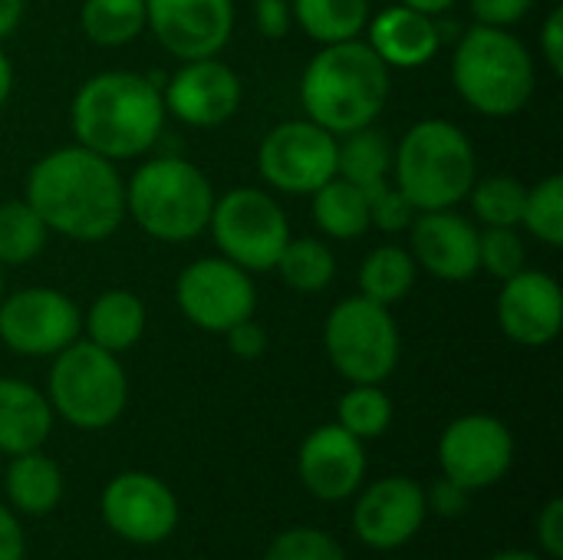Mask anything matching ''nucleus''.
Masks as SVG:
<instances>
[{
  "label": "nucleus",
  "mask_w": 563,
  "mask_h": 560,
  "mask_svg": "<svg viewBox=\"0 0 563 560\" xmlns=\"http://www.w3.org/2000/svg\"><path fill=\"white\" fill-rule=\"evenodd\" d=\"M23 201L43 224L69 241H106L125 221V182L115 162L86 145H63L33 162Z\"/></svg>",
  "instance_id": "1"
},
{
  "label": "nucleus",
  "mask_w": 563,
  "mask_h": 560,
  "mask_svg": "<svg viewBox=\"0 0 563 560\" xmlns=\"http://www.w3.org/2000/svg\"><path fill=\"white\" fill-rule=\"evenodd\" d=\"M399 3H406V7H416V10H422V13H432V17H442V13H449L459 0H399Z\"/></svg>",
  "instance_id": "46"
},
{
  "label": "nucleus",
  "mask_w": 563,
  "mask_h": 560,
  "mask_svg": "<svg viewBox=\"0 0 563 560\" xmlns=\"http://www.w3.org/2000/svg\"><path fill=\"white\" fill-rule=\"evenodd\" d=\"M79 26L96 46H125L145 30V0H82Z\"/></svg>",
  "instance_id": "30"
},
{
  "label": "nucleus",
  "mask_w": 563,
  "mask_h": 560,
  "mask_svg": "<svg viewBox=\"0 0 563 560\" xmlns=\"http://www.w3.org/2000/svg\"><path fill=\"white\" fill-rule=\"evenodd\" d=\"M393 172V142L383 129L363 125L336 139V175L366 188L373 182L389 178Z\"/></svg>",
  "instance_id": "28"
},
{
  "label": "nucleus",
  "mask_w": 563,
  "mask_h": 560,
  "mask_svg": "<svg viewBox=\"0 0 563 560\" xmlns=\"http://www.w3.org/2000/svg\"><path fill=\"white\" fill-rule=\"evenodd\" d=\"M46 238L49 228L23 198L0 205V267H16L33 261L46 248Z\"/></svg>",
  "instance_id": "32"
},
{
  "label": "nucleus",
  "mask_w": 563,
  "mask_h": 560,
  "mask_svg": "<svg viewBox=\"0 0 563 560\" xmlns=\"http://www.w3.org/2000/svg\"><path fill=\"white\" fill-rule=\"evenodd\" d=\"M23 7H26V0H0V40H7L20 26Z\"/></svg>",
  "instance_id": "45"
},
{
  "label": "nucleus",
  "mask_w": 563,
  "mask_h": 560,
  "mask_svg": "<svg viewBox=\"0 0 563 560\" xmlns=\"http://www.w3.org/2000/svg\"><path fill=\"white\" fill-rule=\"evenodd\" d=\"M468 498H472V492H465L462 485L449 482L445 475L432 485V492H426V502H429V508L439 518H459L468 508Z\"/></svg>",
  "instance_id": "42"
},
{
  "label": "nucleus",
  "mask_w": 563,
  "mask_h": 560,
  "mask_svg": "<svg viewBox=\"0 0 563 560\" xmlns=\"http://www.w3.org/2000/svg\"><path fill=\"white\" fill-rule=\"evenodd\" d=\"M102 521L112 535L129 545H162L178 528V498L175 492L148 472L115 475L99 498Z\"/></svg>",
  "instance_id": "14"
},
{
  "label": "nucleus",
  "mask_w": 563,
  "mask_h": 560,
  "mask_svg": "<svg viewBox=\"0 0 563 560\" xmlns=\"http://www.w3.org/2000/svg\"><path fill=\"white\" fill-rule=\"evenodd\" d=\"M53 432V406L46 393L23 380H0V452L23 455L43 449Z\"/></svg>",
  "instance_id": "22"
},
{
  "label": "nucleus",
  "mask_w": 563,
  "mask_h": 560,
  "mask_svg": "<svg viewBox=\"0 0 563 560\" xmlns=\"http://www.w3.org/2000/svg\"><path fill=\"white\" fill-rule=\"evenodd\" d=\"M0 297H3V267H0Z\"/></svg>",
  "instance_id": "49"
},
{
  "label": "nucleus",
  "mask_w": 563,
  "mask_h": 560,
  "mask_svg": "<svg viewBox=\"0 0 563 560\" xmlns=\"http://www.w3.org/2000/svg\"><path fill=\"white\" fill-rule=\"evenodd\" d=\"M313 221L333 241H353L369 231V208L360 185L346 178H330L313 195Z\"/></svg>",
  "instance_id": "25"
},
{
  "label": "nucleus",
  "mask_w": 563,
  "mask_h": 560,
  "mask_svg": "<svg viewBox=\"0 0 563 560\" xmlns=\"http://www.w3.org/2000/svg\"><path fill=\"white\" fill-rule=\"evenodd\" d=\"M274 271L297 294H320L336 277V257L320 238H294L284 244Z\"/></svg>",
  "instance_id": "29"
},
{
  "label": "nucleus",
  "mask_w": 563,
  "mask_h": 560,
  "mask_svg": "<svg viewBox=\"0 0 563 560\" xmlns=\"http://www.w3.org/2000/svg\"><path fill=\"white\" fill-rule=\"evenodd\" d=\"M79 333V307L56 287H23L0 297V343L16 356H56Z\"/></svg>",
  "instance_id": "12"
},
{
  "label": "nucleus",
  "mask_w": 563,
  "mask_h": 560,
  "mask_svg": "<svg viewBox=\"0 0 563 560\" xmlns=\"http://www.w3.org/2000/svg\"><path fill=\"white\" fill-rule=\"evenodd\" d=\"M366 43L389 69H419L442 50L439 20L406 3L383 7L366 20Z\"/></svg>",
  "instance_id": "21"
},
{
  "label": "nucleus",
  "mask_w": 563,
  "mask_h": 560,
  "mask_svg": "<svg viewBox=\"0 0 563 560\" xmlns=\"http://www.w3.org/2000/svg\"><path fill=\"white\" fill-rule=\"evenodd\" d=\"M165 112L191 129H214L228 122L244 99L241 76L218 56L181 63L162 86Z\"/></svg>",
  "instance_id": "17"
},
{
  "label": "nucleus",
  "mask_w": 563,
  "mask_h": 560,
  "mask_svg": "<svg viewBox=\"0 0 563 560\" xmlns=\"http://www.w3.org/2000/svg\"><path fill=\"white\" fill-rule=\"evenodd\" d=\"M145 26L181 63L218 56L234 33V0H145Z\"/></svg>",
  "instance_id": "15"
},
{
  "label": "nucleus",
  "mask_w": 563,
  "mask_h": 560,
  "mask_svg": "<svg viewBox=\"0 0 563 560\" xmlns=\"http://www.w3.org/2000/svg\"><path fill=\"white\" fill-rule=\"evenodd\" d=\"M208 231L221 257L247 274L274 271L284 244L290 241V221L264 188H231L214 198Z\"/></svg>",
  "instance_id": "9"
},
{
  "label": "nucleus",
  "mask_w": 563,
  "mask_h": 560,
  "mask_svg": "<svg viewBox=\"0 0 563 560\" xmlns=\"http://www.w3.org/2000/svg\"><path fill=\"white\" fill-rule=\"evenodd\" d=\"M389 99V66L366 40L327 43L300 76V106L333 135L373 125Z\"/></svg>",
  "instance_id": "3"
},
{
  "label": "nucleus",
  "mask_w": 563,
  "mask_h": 560,
  "mask_svg": "<svg viewBox=\"0 0 563 560\" xmlns=\"http://www.w3.org/2000/svg\"><path fill=\"white\" fill-rule=\"evenodd\" d=\"M257 172L284 195H313L336 178V135L310 119H287L261 139Z\"/></svg>",
  "instance_id": "10"
},
{
  "label": "nucleus",
  "mask_w": 563,
  "mask_h": 560,
  "mask_svg": "<svg viewBox=\"0 0 563 560\" xmlns=\"http://www.w3.org/2000/svg\"><path fill=\"white\" fill-rule=\"evenodd\" d=\"M521 228L548 248L563 244V175H548L528 188Z\"/></svg>",
  "instance_id": "34"
},
{
  "label": "nucleus",
  "mask_w": 563,
  "mask_h": 560,
  "mask_svg": "<svg viewBox=\"0 0 563 560\" xmlns=\"http://www.w3.org/2000/svg\"><path fill=\"white\" fill-rule=\"evenodd\" d=\"M82 330H86V340L109 350V353H125L132 350L142 333H145V304L139 294L125 290V287H115V290H102L89 314L82 317Z\"/></svg>",
  "instance_id": "23"
},
{
  "label": "nucleus",
  "mask_w": 563,
  "mask_h": 560,
  "mask_svg": "<svg viewBox=\"0 0 563 560\" xmlns=\"http://www.w3.org/2000/svg\"><path fill=\"white\" fill-rule=\"evenodd\" d=\"M175 300L185 320L205 333H224L254 317L257 287L251 274L228 257H198L175 281Z\"/></svg>",
  "instance_id": "11"
},
{
  "label": "nucleus",
  "mask_w": 563,
  "mask_h": 560,
  "mask_svg": "<svg viewBox=\"0 0 563 560\" xmlns=\"http://www.w3.org/2000/svg\"><path fill=\"white\" fill-rule=\"evenodd\" d=\"M541 53L554 76L563 73V7H554L541 26Z\"/></svg>",
  "instance_id": "43"
},
{
  "label": "nucleus",
  "mask_w": 563,
  "mask_h": 560,
  "mask_svg": "<svg viewBox=\"0 0 563 560\" xmlns=\"http://www.w3.org/2000/svg\"><path fill=\"white\" fill-rule=\"evenodd\" d=\"M534 0H472V13L485 26H501L511 30L531 13Z\"/></svg>",
  "instance_id": "38"
},
{
  "label": "nucleus",
  "mask_w": 563,
  "mask_h": 560,
  "mask_svg": "<svg viewBox=\"0 0 563 560\" xmlns=\"http://www.w3.org/2000/svg\"><path fill=\"white\" fill-rule=\"evenodd\" d=\"M488 560H548L541 558V554H534V551H501V554H495V558Z\"/></svg>",
  "instance_id": "48"
},
{
  "label": "nucleus",
  "mask_w": 563,
  "mask_h": 560,
  "mask_svg": "<svg viewBox=\"0 0 563 560\" xmlns=\"http://www.w3.org/2000/svg\"><path fill=\"white\" fill-rule=\"evenodd\" d=\"M297 475L313 498L346 502L366 479V449L343 426H320L300 442Z\"/></svg>",
  "instance_id": "19"
},
{
  "label": "nucleus",
  "mask_w": 563,
  "mask_h": 560,
  "mask_svg": "<svg viewBox=\"0 0 563 560\" xmlns=\"http://www.w3.org/2000/svg\"><path fill=\"white\" fill-rule=\"evenodd\" d=\"M366 195V208H369V228H379L386 234H399L412 224V218L419 215L406 198L402 191L393 185V178H383V182H373L363 188Z\"/></svg>",
  "instance_id": "37"
},
{
  "label": "nucleus",
  "mask_w": 563,
  "mask_h": 560,
  "mask_svg": "<svg viewBox=\"0 0 563 560\" xmlns=\"http://www.w3.org/2000/svg\"><path fill=\"white\" fill-rule=\"evenodd\" d=\"M264 560H346V551L320 528H287L267 545Z\"/></svg>",
  "instance_id": "36"
},
{
  "label": "nucleus",
  "mask_w": 563,
  "mask_h": 560,
  "mask_svg": "<svg viewBox=\"0 0 563 560\" xmlns=\"http://www.w3.org/2000/svg\"><path fill=\"white\" fill-rule=\"evenodd\" d=\"M468 198L475 218L485 228H521L528 185H521L511 175H488V178H475Z\"/></svg>",
  "instance_id": "33"
},
{
  "label": "nucleus",
  "mask_w": 563,
  "mask_h": 560,
  "mask_svg": "<svg viewBox=\"0 0 563 560\" xmlns=\"http://www.w3.org/2000/svg\"><path fill=\"white\" fill-rule=\"evenodd\" d=\"M389 178L416 211L459 208L478 178V155L455 122L422 119L393 145Z\"/></svg>",
  "instance_id": "4"
},
{
  "label": "nucleus",
  "mask_w": 563,
  "mask_h": 560,
  "mask_svg": "<svg viewBox=\"0 0 563 560\" xmlns=\"http://www.w3.org/2000/svg\"><path fill=\"white\" fill-rule=\"evenodd\" d=\"M336 426H343L360 442L379 439L393 426V399L383 383H353L336 403Z\"/></svg>",
  "instance_id": "31"
},
{
  "label": "nucleus",
  "mask_w": 563,
  "mask_h": 560,
  "mask_svg": "<svg viewBox=\"0 0 563 560\" xmlns=\"http://www.w3.org/2000/svg\"><path fill=\"white\" fill-rule=\"evenodd\" d=\"M478 238L482 231L475 221L455 208L419 211L409 224V254L426 274L462 284L478 274Z\"/></svg>",
  "instance_id": "18"
},
{
  "label": "nucleus",
  "mask_w": 563,
  "mask_h": 560,
  "mask_svg": "<svg viewBox=\"0 0 563 560\" xmlns=\"http://www.w3.org/2000/svg\"><path fill=\"white\" fill-rule=\"evenodd\" d=\"M498 327L518 347H548L563 327L561 284L544 271H518L501 281Z\"/></svg>",
  "instance_id": "20"
},
{
  "label": "nucleus",
  "mask_w": 563,
  "mask_h": 560,
  "mask_svg": "<svg viewBox=\"0 0 563 560\" xmlns=\"http://www.w3.org/2000/svg\"><path fill=\"white\" fill-rule=\"evenodd\" d=\"M214 188L208 175L178 155H158L135 168L125 185V218H132L148 238L185 244L208 231L214 208Z\"/></svg>",
  "instance_id": "6"
},
{
  "label": "nucleus",
  "mask_w": 563,
  "mask_h": 560,
  "mask_svg": "<svg viewBox=\"0 0 563 560\" xmlns=\"http://www.w3.org/2000/svg\"><path fill=\"white\" fill-rule=\"evenodd\" d=\"M254 23L261 36L284 40L294 26V7L290 0H254Z\"/></svg>",
  "instance_id": "41"
},
{
  "label": "nucleus",
  "mask_w": 563,
  "mask_h": 560,
  "mask_svg": "<svg viewBox=\"0 0 563 560\" xmlns=\"http://www.w3.org/2000/svg\"><path fill=\"white\" fill-rule=\"evenodd\" d=\"M416 274H419V267H416V261H412V254L406 248L379 244L360 264V294L366 300L393 307V304L406 300V294L416 284Z\"/></svg>",
  "instance_id": "27"
},
{
  "label": "nucleus",
  "mask_w": 563,
  "mask_h": 560,
  "mask_svg": "<svg viewBox=\"0 0 563 560\" xmlns=\"http://www.w3.org/2000/svg\"><path fill=\"white\" fill-rule=\"evenodd\" d=\"M534 531H538V545L544 551L548 560H563V502L561 498H551L538 521H534Z\"/></svg>",
  "instance_id": "40"
},
{
  "label": "nucleus",
  "mask_w": 563,
  "mask_h": 560,
  "mask_svg": "<svg viewBox=\"0 0 563 560\" xmlns=\"http://www.w3.org/2000/svg\"><path fill=\"white\" fill-rule=\"evenodd\" d=\"M290 7L294 23L320 46L360 40L369 20V0H290Z\"/></svg>",
  "instance_id": "26"
},
{
  "label": "nucleus",
  "mask_w": 563,
  "mask_h": 560,
  "mask_svg": "<svg viewBox=\"0 0 563 560\" xmlns=\"http://www.w3.org/2000/svg\"><path fill=\"white\" fill-rule=\"evenodd\" d=\"M26 558V538L20 521L10 515L7 505H0V560H23Z\"/></svg>",
  "instance_id": "44"
},
{
  "label": "nucleus",
  "mask_w": 563,
  "mask_h": 560,
  "mask_svg": "<svg viewBox=\"0 0 563 560\" xmlns=\"http://www.w3.org/2000/svg\"><path fill=\"white\" fill-rule=\"evenodd\" d=\"M46 399L53 406V416H59L73 429L99 432L125 413L129 376L115 353L89 340H73L53 356Z\"/></svg>",
  "instance_id": "7"
},
{
  "label": "nucleus",
  "mask_w": 563,
  "mask_h": 560,
  "mask_svg": "<svg viewBox=\"0 0 563 560\" xmlns=\"http://www.w3.org/2000/svg\"><path fill=\"white\" fill-rule=\"evenodd\" d=\"M515 462L511 429L488 413H468L445 426L439 439L442 475L465 492H482L498 485Z\"/></svg>",
  "instance_id": "13"
},
{
  "label": "nucleus",
  "mask_w": 563,
  "mask_h": 560,
  "mask_svg": "<svg viewBox=\"0 0 563 560\" xmlns=\"http://www.w3.org/2000/svg\"><path fill=\"white\" fill-rule=\"evenodd\" d=\"M10 459L13 462L7 465V475H3V488H7L10 505L30 518L49 515L63 502L59 465L49 455H43L40 449L23 452V455H10Z\"/></svg>",
  "instance_id": "24"
},
{
  "label": "nucleus",
  "mask_w": 563,
  "mask_h": 560,
  "mask_svg": "<svg viewBox=\"0 0 563 560\" xmlns=\"http://www.w3.org/2000/svg\"><path fill=\"white\" fill-rule=\"evenodd\" d=\"M10 89H13V66H10V59L3 56V50H0V109H3V102L10 99Z\"/></svg>",
  "instance_id": "47"
},
{
  "label": "nucleus",
  "mask_w": 563,
  "mask_h": 560,
  "mask_svg": "<svg viewBox=\"0 0 563 560\" xmlns=\"http://www.w3.org/2000/svg\"><path fill=\"white\" fill-rule=\"evenodd\" d=\"M429 502L416 479L389 475L373 482L353 508V531L373 551L406 548L426 525Z\"/></svg>",
  "instance_id": "16"
},
{
  "label": "nucleus",
  "mask_w": 563,
  "mask_h": 560,
  "mask_svg": "<svg viewBox=\"0 0 563 560\" xmlns=\"http://www.w3.org/2000/svg\"><path fill=\"white\" fill-rule=\"evenodd\" d=\"M162 86L132 69H106L89 76L69 106V125L89 152L125 162L145 155L165 129Z\"/></svg>",
  "instance_id": "2"
},
{
  "label": "nucleus",
  "mask_w": 563,
  "mask_h": 560,
  "mask_svg": "<svg viewBox=\"0 0 563 560\" xmlns=\"http://www.w3.org/2000/svg\"><path fill=\"white\" fill-rule=\"evenodd\" d=\"M327 360L346 383H386L399 366V327L389 307L363 294L340 300L323 323Z\"/></svg>",
  "instance_id": "8"
},
{
  "label": "nucleus",
  "mask_w": 563,
  "mask_h": 560,
  "mask_svg": "<svg viewBox=\"0 0 563 560\" xmlns=\"http://www.w3.org/2000/svg\"><path fill=\"white\" fill-rule=\"evenodd\" d=\"M528 267V251L518 228H485L478 238V271L508 281Z\"/></svg>",
  "instance_id": "35"
},
{
  "label": "nucleus",
  "mask_w": 563,
  "mask_h": 560,
  "mask_svg": "<svg viewBox=\"0 0 563 560\" xmlns=\"http://www.w3.org/2000/svg\"><path fill=\"white\" fill-rule=\"evenodd\" d=\"M452 86L478 116H518L531 102L538 86L534 56L511 30L475 23L455 40Z\"/></svg>",
  "instance_id": "5"
},
{
  "label": "nucleus",
  "mask_w": 563,
  "mask_h": 560,
  "mask_svg": "<svg viewBox=\"0 0 563 560\" xmlns=\"http://www.w3.org/2000/svg\"><path fill=\"white\" fill-rule=\"evenodd\" d=\"M224 337H228V350H231L238 360H261V356L267 353V347H271L267 330H264L254 317L234 323L231 330H224Z\"/></svg>",
  "instance_id": "39"
}]
</instances>
